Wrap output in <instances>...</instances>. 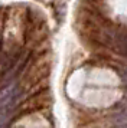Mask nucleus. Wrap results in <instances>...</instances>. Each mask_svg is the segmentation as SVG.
I'll return each mask as SVG.
<instances>
[{"label":"nucleus","instance_id":"1","mask_svg":"<svg viewBox=\"0 0 127 128\" xmlns=\"http://www.w3.org/2000/svg\"><path fill=\"white\" fill-rule=\"evenodd\" d=\"M123 78H124V81L127 82V74H123Z\"/></svg>","mask_w":127,"mask_h":128}]
</instances>
